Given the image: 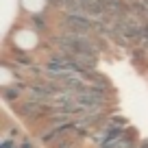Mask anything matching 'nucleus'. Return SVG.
I'll return each mask as SVG.
<instances>
[{
  "mask_svg": "<svg viewBox=\"0 0 148 148\" xmlns=\"http://www.w3.org/2000/svg\"><path fill=\"white\" fill-rule=\"evenodd\" d=\"M135 148H148V142H146V139H144V142H139V144H137V146H135Z\"/></svg>",
  "mask_w": 148,
  "mask_h": 148,
  "instance_id": "obj_1",
  "label": "nucleus"
}]
</instances>
